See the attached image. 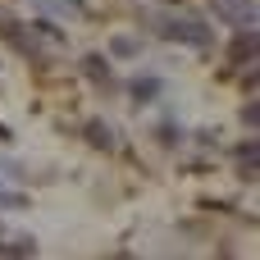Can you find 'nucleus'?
<instances>
[{
	"instance_id": "obj_1",
	"label": "nucleus",
	"mask_w": 260,
	"mask_h": 260,
	"mask_svg": "<svg viewBox=\"0 0 260 260\" xmlns=\"http://www.w3.org/2000/svg\"><path fill=\"white\" fill-rule=\"evenodd\" d=\"M155 32L165 41H178V46H192V50H210V41H215L210 23L197 18V14H155Z\"/></svg>"
},
{
	"instance_id": "obj_2",
	"label": "nucleus",
	"mask_w": 260,
	"mask_h": 260,
	"mask_svg": "<svg viewBox=\"0 0 260 260\" xmlns=\"http://www.w3.org/2000/svg\"><path fill=\"white\" fill-rule=\"evenodd\" d=\"M260 55V37L256 27H238V37H233V50H229V64L233 69H251Z\"/></svg>"
},
{
	"instance_id": "obj_3",
	"label": "nucleus",
	"mask_w": 260,
	"mask_h": 260,
	"mask_svg": "<svg viewBox=\"0 0 260 260\" xmlns=\"http://www.w3.org/2000/svg\"><path fill=\"white\" fill-rule=\"evenodd\" d=\"M219 18L233 23V27H256V5L251 0H215Z\"/></svg>"
},
{
	"instance_id": "obj_4",
	"label": "nucleus",
	"mask_w": 260,
	"mask_h": 260,
	"mask_svg": "<svg viewBox=\"0 0 260 260\" xmlns=\"http://www.w3.org/2000/svg\"><path fill=\"white\" fill-rule=\"evenodd\" d=\"M82 78H87L96 91H114V73H110V64H105L101 55H82Z\"/></svg>"
},
{
	"instance_id": "obj_5",
	"label": "nucleus",
	"mask_w": 260,
	"mask_h": 260,
	"mask_svg": "<svg viewBox=\"0 0 260 260\" xmlns=\"http://www.w3.org/2000/svg\"><path fill=\"white\" fill-rule=\"evenodd\" d=\"M82 137L96 146V151H114L119 146V133L110 128V123H101V119H91V123H82Z\"/></svg>"
},
{
	"instance_id": "obj_6",
	"label": "nucleus",
	"mask_w": 260,
	"mask_h": 260,
	"mask_svg": "<svg viewBox=\"0 0 260 260\" xmlns=\"http://www.w3.org/2000/svg\"><path fill=\"white\" fill-rule=\"evenodd\" d=\"M238 174H242V178H256L260 174V142L256 137H247V142L238 146Z\"/></svg>"
},
{
	"instance_id": "obj_7",
	"label": "nucleus",
	"mask_w": 260,
	"mask_h": 260,
	"mask_svg": "<svg viewBox=\"0 0 260 260\" xmlns=\"http://www.w3.org/2000/svg\"><path fill=\"white\" fill-rule=\"evenodd\" d=\"M155 91H160V78H146V73H142V78L133 82V101H155Z\"/></svg>"
},
{
	"instance_id": "obj_8",
	"label": "nucleus",
	"mask_w": 260,
	"mask_h": 260,
	"mask_svg": "<svg viewBox=\"0 0 260 260\" xmlns=\"http://www.w3.org/2000/svg\"><path fill=\"white\" fill-rule=\"evenodd\" d=\"M0 206H5V210H23V206H27V197H23V192H5V187H0Z\"/></svg>"
},
{
	"instance_id": "obj_9",
	"label": "nucleus",
	"mask_w": 260,
	"mask_h": 260,
	"mask_svg": "<svg viewBox=\"0 0 260 260\" xmlns=\"http://www.w3.org/2000/svg\"><path fill=\"white\" fill-rule=\"evenodd\" d=\"M133 50H137V37H119L114 41V55H133Z\"/></svg>"
}]
</instances>
